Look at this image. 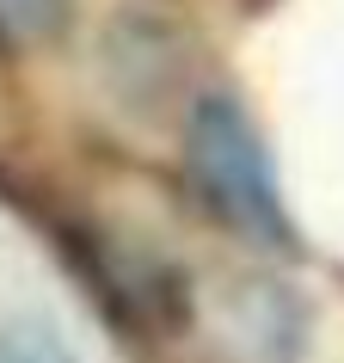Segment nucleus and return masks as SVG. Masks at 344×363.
<instances>
[{
    "instance_id": "nucleus-1",
    "label": "nucleus",
    "mask_w": 344,
    "mask_h": 363,
    "mask_svg": "<svg viewBox=\"0 0 344 363\" xmlns=\"http://www.w3.org/2000/svg\"><path fill=\"white\" fill-rule=\"evenodd\" d=\"M185 160L203 203H210L234 234L283 247L289 216H283V191H277V167H270L265 142L252 130V117L234 99L210 93L191 105V130H185Z\"/></svg>"
},
{
    "instance_id": "nucleus-2",
    "label": "nucleus",
    "mask_w": 344,
    "mask_h": 363,
    "mask_svg": "<svg viewBox=\"0 0 344 363\" xmlns=\"http://www.w3.org/2000/svg\"><path fill=\"white\" fill-rule=\"evenodd\" d=\"M0 363H74L43 326H0Z\"/></svg>"
}]
</instances>
